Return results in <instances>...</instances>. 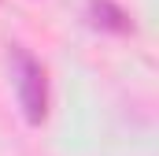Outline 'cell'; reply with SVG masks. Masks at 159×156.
<instances>
[{"instance_id":"6da1fadb","label":"cell","mask_w":159,"mask_h":156,"mask_svg":"<svg viewBox=\"0 0 159 156\" xmlns=\"http://www.w3.org/2000/svg\"><path fill=\"white\" fill-rule=\"evenodd\" d=\"M11 67H15V82H19V100L26 108L30 123L44 119V104H48V89H44V67L26 52V48H15L11 56Z\"/></svg>"}]
</instances>
